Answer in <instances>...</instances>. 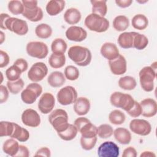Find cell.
Returning a JSON list of instances; mask_svg holds the SVG:
<instances>
[{"mask_svg": "<svg viewBox=\"0 0 157 157\" xmlns=\"http://www.w3.org/2000/svg\"><path fill=\"white\" fill-rule=\"evenodd\" d=\"M0 27L7 29L18 36H25L28 32V25L26 21L18 18L11 17L7 13H1Z\"/></svg>", "mask_w": 157, "mask_h": 157, "instance_id": "6da1fadb", "label": "cell"}, {"mask_svg": "<svg viewBox=\"0 0 157 157\" xmlns=\"http://www.w3.org/2000/svg\"><path fill=\"white\" fill-rule=\"evenodd\" d=\"M69 58L79 66H86L91 61L92 55L90 50L85 47L74 45L71 47L67 52Z\"/></svg>", "mask_w": 157, "mask_h": 157, "instance_id": "7a4b0ae2", "label": "cell"}, {"mask_svg": "<svg viewBox=\"0 0 157 157\" xmlns=\"http://www.w3.org/2000/svg\"><path fill=\"white\" fill-rule=\"evenodd\" d=\"M69 117L66 110L57 109L50 112L48 121L57 132L64 131L69 125Z\"/></svg>", "mask_w": 157, "mask_h": 157, "instance_id": "3957f363", "label": "cell"}, {"mask_svg": "<svg viewBox=\"0 0 157 157\" xmlns=\"http://www.w3.org/2000/svg\"><path fill=\"white\" fill-rule=\"evenodd\" d=\"M84 24L89 30L96 33L105 32L109 28V21L106 18L93 13L86 16Z\"/></svg>", "mask_w": 157, "mask_h": 157, "instance_id": "277c9868", "label": "cell"}, {"mask_svg": "<svg viewBox=\"0 0 157 157\" xmlns=\"http://www.w3.org/2000/svg\"><path fill=\"white\" fill-rule=\"evenodd\" d=\"M110 102L113 106L121 108L127 112L134 106L135 100L129 94L115 91L110 95Z\"/></svg>", "mask_w": 157, "mask_h": 157, "instance_id": "5b68a950", "label": "cell"}, {"mask_svg": "<svg viewBox=\"0 0 157 157\" xmlns=\"http://www.w3.org/2000/svg\"><path fill=\"white\" fill-rule=\"evenodd\" d=\"M141 88L146 92L152 91L154 89V80L156 77V71L151 66H145L139 73Z\"/></svg>", "mask_w": 157, "mask_h": 157, "instance_id": "8992f818", "label": "cell"}, {"mask_svg": "<svg viewBox=\"0 0 157 157\" xmlns=\"http://www.w3.org/2000/svg\"><path fill=\"white\" fill-rule=\"evenodd\" d=\"M74 124L82 137H93L97 136V127L86 117H80L75 119Z\"/></svg>", "mask_w": 157, "mask_h": 157, "instance_id": "52a82bcc", "label": "cell"}, {"mask_svg": "<svg viewBox=\"0 0 157 157\" xmlns=\"http://www.w3.org/2000/svg\"><path fill=\"white\" fill-rule=\"evenodd\" d=\"M42 93V86L37 82L29 83L21 93V98L26 104H32Z\"/></svg>", "mask_w": 157, "mask_h": 157, "instance_id": "ba28073f", "label": "cell"}, {"mask_svg": "<svg viewBox=\"0 0 157 157\" xmlns=\"http://www.w3.org/2000/svg\"><path fill=\"white\" fill-rule=\"evenodd\" d=\"M26 50L28 55L38 59H44L48 53V48L46 44L40 41H31L27 44Z\"/></svg>", "mask_w": 157, "mask_h": 157, "instance_id": "9c48e42d", "label": "cell"}, {"mask_svg": "<svg viewBox=\"0 0 157 157\" xmlns=\"http://www.w3.org/2000/svg\"><path fill=\"white\" fill-rule=\"evenodd\" d=\"M56 97L58 102L63 105H68L74 103L78 98L76 90L72 86H66L61 88Z\"/></svg>", "mask_w": 157, "mask_h": 157, "instance_id": "30bf717a", "label": "cell"}, {"mask_svg": "<svg viewBox=\"0 0 157 157\" xmlns=\"http://www.w3.org/2000/svg\"><path fill=\"white\" fill-rule=\"evenodd\" d=\"M48 74V67L43 62H37L32 65L28 72V78L33 82L42 80Z\"/></svg>", "mask_w": 157, "mask_h": 157, "instance_id": "8fae6325", "label": "cell"}, {"mask_svg": "<svg viewBox=\"0 0 157 157\" xmlns=\"http://www.w3.org/2000/svg\"><path fill=\"white\" fill-rule=\"evenodd\" d=\"M129 128L133 133L141 136H146L151 131L150 123L144 119L132 120L129 123Z\"/></svg>", "mask_w": 157, "mask_h": 157, "instance_id": "7c38bea8", "label": "cell"}, {"mask_svg": "<svg viewBox=\"0 0 157 157\" xmlns=\"http://www.w3.org/2000/svg\"><path fill=\"white\" fill-rule=\"evenodd\" d=\"M98 155L99 157H118L120 155V148L113 142L105 141L98 147Z\"/></svg>", "mask_w": 157, "mask_h": 157, "instance_id": "4fadbf2b", "label": "cell"}, {"mask_svg": "<svg viewBox=\"0 0 157 157\" xmlns=\"http://www.w3.org/2000/svg\"><path fill=\"white\" fill-rule=\"evenodd\" d=\"M55 104L54 96L50 93H44L38 102V109L43 114H48L52 112Z\"/></svg>", "mask_w": 157, "mask_h": 157, "instance_id": "5bb4252c", "label": "cell"}, {"mask_svg": "<svg viewBox=\"0 0 157 157\" xmlns=\"http://www.w3.org/2000/svg\"><path fill=\"white\" fill-rule=\"evenodd\" d=\"M21 121L25 125L32 128L39 126L41 121L39 114L33 109H27L23 112Z\"/></svg>", "mask_w": 157, "mask_h": 157, "instance_id": "9a60e30c", "label": "cell"}, {"mask_svg": "<svg viewBox=\"0 0 157 157\" xmlns=\"http://www.w3.org/2000/svg\"><path fill=\"white\" fill-rule=\"evenodd\" d=\"M109 66L111 72L115 75L124 74L127 71V62L125 58L121 55L109 61Z\"/></svg>", "mask_w": 157, "mask_h": 157, "instance_id": "2e32d148", "label": "cell"}, {"mask_svg": "<svg viewBox=\"0 0 157 157\" xmlns=\"http://www.w3.org/2000/svg\"><path fill=\"white\" fill-rule=\"evenodd\" d=\"M66 37L71 41L82 42L87 37V32L82 27L71 26L66 31Z\"/></svg>", "mask_w": 157, "mask_h": 157, "instance_id": "e0dca14e", "label": "cell"}, {"mask_svg": "<svg viewBox=\"0 0 157 157\" xmlns=\"http://www.w3.org/2000/svg\"><path fill=\"white\" fill-rule=\"evenodd\" d=\"M142 108L141 115L144 117L150 118L156 115L157 113V104L152 98H145L140 102Z\"/></svg>", "mask_w": 157, "mask_h": 157, "instance_id": "ac0fdd59", "label": "cell"}, {"mask_svg": "<svg viewBox=\"0 0 157 157\" xmlns=\"http://www.w3.org/2000/svg\"><path fill=\"white\" fill-rule=\"evenodd\" d=\"M101 55L107 60H113L117 58L119 55V50L117 46L112 42H105L101 47Z\"/></svg>", "mask_w": 157, "mask_h": 157, "instance_id": "d6986e66", "label": "cell"}, {"mask_svg": "<svg viewBox=\"0 0 157 157\" xmlns=\"http://www.w3.org/2000/svg\"><path fill=\"white\" fill-rule=\"evenodd\" d=\"M90 107V102L88 98L85 97H79L77 98L74 104V110L77 115L83 116L88 113Z\"/></svg>", "mask_w": 157, "mask_h": 157, "instance_id": "ffe728a7", "label": "cell"}, {"mask_svg": "<svg viewBox=\"0 0 157 157\" xmlns=\"http://www.w3.org/2000/svg\"><path fill=\"white\" fill-rule=\"evenodd\" d=\"M66 2L63 0L49 1L45 7L47 13L50 16H56L64 9Z\"/></svg>", "mask_w": 157, "mask_h": 157, "instance_id": "44dd1931", "label": "cell"}, {"mask_svg": "<svg viewBox=\"0 0 157 157\" xmlns=\"http://www.w3.org/2000/svg\"><path fill=\"white\" fill-rule=\"evenodd\" d=\"M23 16L32 22L40 21L44 17L42 9L38 6L31 8H25Z\"/></svg>", "mask_w": 157, "mask_h": 157, "instance_id": "7402d4cb", "label": "cell"}, {"mask_svg": "<svg viewBox=\"0 0 157 157\" xmlns=\"http://www.w3.org/2000/svg\"><path fill=\"white\" fill-rule=\"evenodd\" d=\"M113 136L115 140L120 144L127 145L131 141V134L126 128L119 127L113 130Z\"/></svg>", "mask_w": 157, "mask_h": 157, "instance_id": "603a6c76", "label": "cell"}, {"mask_svg": "<svg viewBox=\"0 0 157 157\" xmlns=\"http://www.w3.org/2000/svg\"><path fill=\"white\" fill-rule=\"evenodd\" d=\"M66 82V77L60 71H53L50 74L47 78V82L53 88H59L63 86Z\"/></svg>", "mask_w": 157, "mask_h": 157, "instance_id": "cb8c5ba5", "label": "cell"}, {"mask_svg": "<svg viewBox=\"0 0 157 157\" xmlns=\"http://www.w3.org/2000/svg\"><path fill=\"white\" fill-rule=\"evenodd\" d=\"M134 32H123L118 37V45L123 48L128 49L133 48Z\"/></svg>", "mask_w": 157, "mask_h": 157, "instance_id": "d4e9b609", "label": "cell"}, {"mask_svg": "<svg viewBox=\"0 0 157 157\" xmlns=\"http://www.w3.org/2000/svg\"><path fill=\"white\" fill-rule=\"evenodd\" d=\"M81 13L76 8L67 9L64 13V19L69 25H75L81 20Z\"/></svg>", "mask_w": 157, "mask_h": 157, "instance_id": "484cf974", "label": "cell"}, {"mask_svg": "<svg viewBox=\"0 0 157 157\" xmlns=\"http://www.w3.org/2000/svg\"><path fill=\"white\" fill-rule=\"evenodd\" d=\"M20 145L17 140L13 138L7 139L2 145L3 151L11 156L15 157L19 150Z\"/></svg>", "mask_w": 157, "mask_h": 157, "instance_id": "4316f807", "label": "cell"}, {"mask_svg": "<svg viewBox=\"0 0 157 157\" xmlns=\"http://www.w3.org/2000/svg\"><path fill=\"white\" fill-rule=\"evenodd\" d=\"M10 137L13 138L21 142H24L29 139V132L26 129L15 123L13 132Z\"/></svg>", "mask_w": 157, "mask_h": 157, "instance_id": "83f0119b", "label": "cell"}, {"mask_svg": "<svg viewBox=\"0 0 157 157\" xmlns=\"http://www.w3.org/2000/svg\"><path fill=\"white\" fill-rule=\"evenodd\" d=\"M90 2L92 5V13L104 17L107 12V1L103 0H91Z\"/></svg>", "mask_w": 157, "mask_h": 157, "instance_id": "f1b7e54d", "label": "cell"}, {"mask_svg": "<svg viewBox=\"0 0 157 157\" xmlns=\"http://www.w3.org/2000/svg\"><path fill=\"white\" fill-rule=\"evenodd\" d=\"M131 24L134 28L138 30H144L146 29L148 25V20L145 15L139 13L132 17Z\"/></svg>", "mask_w": 157, "mask_h": 157, "instance_id": "f546056e", "label": "cell"}, {"mask_svg": "<svg viewBox=\"0 0 157 157\" xmlns=\"http://www.w3.org/2000/svg\"><path fill=\"white\" fill-rule=\"evenodd\" d=\"M129 26V20L125 15H118L113 20V27L117 31H124Z\"/></svg>", "mask_w": 157, "mask_h": 157, "instance_id": "4dcf8cb0", "label": "cell"}, {"mask_svg": "<svg viewBox=\"0 0 157 157\" xmlns=\"http://www.w3.org/2000/svg\"><path fill=\"white\" fill-rule=\"evenodd\" d=\"M118 86L123 90L131 91L134 90L137 86L136 79L129 75L120 77L118 80Z\"/></svg>", "mask_w": 157, "mask_h": 157, "instance_id": "1f68e13d", "label": "cell"}, {"mask_svg": "<svg viewBox=\"0 0 157 157\" xmlns=\"http://www.w3.org/2000/svg\"><path fill=\"white\" fill-rule=\"evenodd\" d=\"M67 48L66 41L61 38L54 39L51 44V50L53 53L64 55Z\"/></svg>", "mask_w": 157, "mask_h": 157, "instance_id": "d6a6232c", "label": "cell"}, {"mask_svg": "<svg viewBox=\"0 0 157 157\" xmlns=\"http://www.w3.org/2000/svg\"><path fill=\"white\" fill-rule=\"evenodd\" d=\"M35 34L39 38L46 39L52 36V29L48 24L40 23L36 27Z\"/></svg>", "mask_w": 157, "mask_h": 157, "instance_id": "836d02e7", "label": "cell"}, {"mask_svg": "<svg viewBox=\"0 0 157 157\" xmlns=\"http://www.w3.org/2000/svg\"><path fill=\"white\" fill-rule=\"evenodd\" d=\"M148 44L147 37L140 33L134 32L133 40V48L138 50H142L145 48Z\"/></svg>", "mask_w": 157, "mask_h": 157, "instance_id": "e575fe53", "label": "cell"}, {"mask_svg": "<svg viewBox=\"0 0 157 157\" xmlns=\"http://www.w3.org/2000/svg\"><path fill=\"white\" fill-rule=\"evenodd\" d=\"M78 130L74 124H69V126L63 131L57 132L58 136L63 140L69 141L73 140L77 136Z\"/></svg>", "mask_w": 157, "mask_h": 157, "instance_id": "d590c367", "label": "cell"}, {"mask_svg": "<svg viewBox=\"0 0 157 157\" xmlns=\"http://www.w3.org/2000/svg\"><path fill=\"white\" fill-rule=\"evenodd\" d=\"M49 65L54 69H59L64 66L66 63V56L64 55L53 53L48 59Z\"/></svg>", "mask_w": 157, "mask_h": 157, "instance_id": "8d00e7d4", "label": "cell"}, {"mask_svg": "<svg viewBox=\"0 0 157 157\" xmlns=\"http://www.w3.org/2000/svg\"><path fill=\"white\" fill-rule=\"evenodd\" d=\"M125 120L126 117L124 113L118 109L111 111L109 115V121L115 125H120L123 124Z\"/></svg>", "mask_w": 157, "mask_h": 157, "instance_id": "74e56055", "label": "cell"}, {"mask_svg": "<svg viewBox=\"0 0 157 157\" xmlns=\"http://www.w3.org/2000/svg\"><path fill=\"white\" fill-rule=\"evenodd\" d=\"M25 85L24 81L21 78L15 81H7V87L9 91L13 94H17L23 88Z\"/></svg>", "mask_w": 157, "mask_h": 157, "instance_id": "f35d334b", "label": "cell"}, {"mask_svg": "<svg viewBox=\"0 0 157 157\" xmlns=\"http://www.w3.org/2000/svg\"><path fill=\"white\" fill-rule=\"evenodd\" d=\"M7 8L11 13L15 15L22 14L24 11V6L22 2L18 0L10 1L8 2Z\"/></svg>", "mask_w": 157, "mask_h": 157, "instance_id": "ab89813d", "label": "cell"}, {"mask_svg": "<svg viewBox=\"0 0 157 157\" xmlns=\"http://www.w3.org/2000/svg\"><path fill=\"white\" fill-rule=\"evenodd\" d=\"M113 133V128L109 124H102L97 127V136L101 139L110 137Z\"/></svg>", "mask_w": 157, "mask_h": 157, "instance_id": "60d3db41", "label": "cell"}, {"mask_svg": "<svg viewBox=\"0 0 157 157\" xmlns=\"http://www.w3.org/2000/svg\"><path fill=\"white\" fill-rule=\"evenodd\" d=\"M13 122L1 121L0 122V136H9L10 137L14 129Z\"/></svg>", "mask_w": 157, "mask_h": 157, "instance_id": "b9f144b4", "label": "cell"}, {"mask_svg": "<svg viewBox=\"0 0 157 157\" xmlns=\"http://www.w3.org/2000/svg\"><path fill=\"white\" fill-rule=\"evenodd\" d=\"M22 72L21 70L15 65L8 67L6 71V76L9 81H15L20 78Z\"/></svg>", "mask_w": 157, "mask_h": 157, "instance_id": "7bdbcfd3", "label": "cell"}, {"mask_svg": "<svg viewBox=\"0 0 157 157\" xmlns=\"http://www.w3.org/2000/svg\"><path fill=\"white\" fill-rule=\"evenodd\" d=\"M64 75L66 79L74 81L76 80L78 78L80 72L77 67L72 65H69L65 67Z\"/></svg>", "mask_w": 157, "mask_h": 157, "instance_id": "ee69618b", "label": "cell"}, {"mask_svg": "<svg viewBox=\"0 0 157 157\" xmlns=\"http://www.w3.org/2000/svg\"><path fill=\"white\" fill-rule=\"evenodd\" d=\"M98 138L97 136L93 137H84L80 138V145L82 148L86 151L92 150L96 144Z\"/></svg>", "mask_w": 157, "mask_h": 157, "instance_id": "f6af8a7d", "label": "cell"}, {"mask_svg": "<svg viewBox=\"0 0 157 157\" xmlns=\"http://www.w3.org/2000/svg\"><path fill=\"white\" fill-rule=\"evenodd\" d=\"M127 113L132 118H137L141 115L142 108L140 105V103L135 101L134 106L127 112Z\"/></svg>", "mask_w": 157, "mask_h": 157, "instance_id": "bcb514c9", "label": "cell"}, {"mask_svg": "<svg viewBox=\"0 0 157 157\" xmlns=\"http://www.w3.org/2000/svg\"><path fill=\"white\" fill-rule=\"evenodd\" d=\"M9 91L7 87L2 85H0V103L1 104H3L7 101L9 96Z\"/></svg>", "mask_w": 157, "mask_h": 157, "instance_id": "7dc6e473", "label": "cell"}, {"mask_svg": "<svg viewBox=\"0 0 157 157\" xmlns=\"http://www.w3.org/2000/svg\"><path fill=\"white\" fill-rule=\"evenodd\" d=\"M10 61V58L7 52L0 50V67L3 68L7 66Z\"/></svg>", "mask_w": 157, "mask_h": 157, "instance_id": "c3c4849f", "label": "cell"}, {"mask_svg": "<svg viewBox=\"0 0 157 157\" xmlns=\"http://www.w3.org/2000/svg\"><path fill=\"white\" fill-rule=\"evenodd\" d=\"M13 64H14L16 66H17L21 70L22 73L25 72L28 69V62L26 61V60H25L23 58H18L13 63Z\"/></svg>", "mask_w": 157, "mask_h": 157, "instance_id": "681fc988", "label": "cell"}, {"mask_svg": "<svg viewBox=\"0 0 157 157\" xmlns=\"http://www.w3.org/2000/svg\"><path fill=\"white\" fill-rule=\"evenodd\" d=\"M123 157H136L137 151L132 147H128L126 148L122 154Z\"/></svg>", "mask_w": 157, "mask_h": 157, "instance_id": "f907efd6", "label": "cell"}, {"mask_svg": "<svg viewBox=\"0 0 157 157\" xmlns=\"http://www.w3.org/2000/svg\"><path fill=\"white\" fill-rule=\"evenodd\" d=\"M29 156V151L28 148L23 145H20L19 150L15 156V157L17 156H21V157H28Z\"/></svg>", "mask_w": 157, "mask_h": 157, "instance_id": "816d5d0a", "label": "cell"}, {"mask_svg": "<svg viewBox=\"0 0 157 157\" xmlns=\"http://www.w3.org/2000/svg\"><path fill=\"white\" fill-rule=\"evenodd\" d=\"M35 156H46V157H50L51 156V151L50 150L46 147H42L39 148L34 154Z\"/></svg>", "mask_w": 157, "mask_h": 157, "instance_id": "f5cc1de1", "label": "cell"}, {"mask_svg": "<svg viewBox=\"0 0 157 157\" xmlns=\"http://www.w3.org/2000/svg\"><path fill=\"white\" fill-rule=\"evenodd\" d=\"M116 4L121 8H126L129 7L132 3V0H116Z\"/></svg>", "mask_w": 157, "mask_h": 157, "instance_id": "db71d44e", "label": "cell"}, {"mask_svg": "<svg viewBox=\"0 0 157 157\" xmlns=\"http://www.w3.org/2000/svg\"><path fill=\"white\" fill-rule=\"evenodd\" d=\"M25 8H31L37 6V1L34 0H23L21 1Z\"/></svg>", "mask_w": 157, "mask_h": 157, "instance_id": "11a10c76", "label": "cell"}, {"mask_svg": "<svg viewBox=\"0 0 157 157\" xmlns=\"http://www.w3.org/2000/svg\"><path fill=\"white\" fill-rule=\"evenodd\" d=\"M156 155L152 152V151H143L140 155V157H144V156H155Z\"/></svg>", "mask_w": 157, "mask_h": 157, "instance_id": "9f6ffc18", "label": "cell"}, {"mask_svg": "<svg viewBox=\"0 0 157 157\" xmlns=\"http://www.w3.org/2000/svg\"><path fill=\"white\" fill-rule=\"evenodd\" d=\"M5 38H6L5 34H4V33L1 31L0 32V44H2L4 42V41L5 40Z\"/></svg>", "mask_w": 157, "mask_h": 157, "instance_id": "6f0895ef", "label": "cell"}, {"mask_svg": "<svg viewBox=\"0 0 157 157\" xmlns=\"http://www.w3.org/2000/svg\"><path fill=\"white\" fill-rule=\"evenodd\" d=\"M0 74H1V83L2 80H3V77H2V73L1 72H0Z\"/></svg>", "mask_w": 157, "mask_h": 157, "instance_id": "680465c9", "label": "cell"}]
</instances>
